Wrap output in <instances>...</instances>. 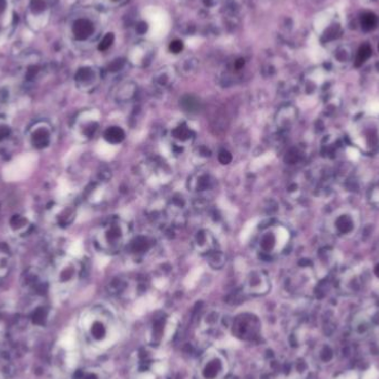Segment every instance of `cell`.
<instances>
[{
	"label": "cell",
	"mask_w": 379,
	"mask_h": 379,
	"mask_svg": "<svg viewBox=\"0 0 379 379\" xmlns=\"http://www.w3.org/2000/svg\"><path fill=\"white\" fill-rule=\"evenodd\" d=\"M183 49V43L180 40H174L170 44V50L173 53H179Z\"/></svg>",
	"instance_id": "obj_23"
},
{
	"label": "cell",
	"mask_w": 379,
	"mask_h": 379,
	"mask_svg": "<svg viewBox=\"0 0 379 379\" xmlns=\"http://www.w3.org/2000/svg\"><path fill=\"white\" fill-rule=\"evenodd\" d=\"M378 49H379V47H378Z\"/></svg>",
	"instance_id": "obj_26"
},
{
	"label": "cell",
	"mask_w": 379,
	"mask_h": 379,
	"mask_svg": "<svg viewBox=\"0 0 379 379\" xmlns=\"http://www.w3.org/2000/svg\"><path fill=\"white\" fill-rule=\"evenodd\" d=\"M353 144L366 155L379 151V119L375 117H362L355 120L351 130Z\"/></svg>",
	"instance_id": "obj_3"
},
{
	"label": "cell",
	"mask_w": 379,
	"mask_h": 379,
	"mask_svg": "<svg viewBox=\"0 0 379 379\" xmlns=\"http://www.w3.org/2000/svg\"><path fill=\"white\" fill-rule=\"evenodd\" d=\"M113 40H115L113 33H106L105 37L101 40V43H100V45H99V49L100 50H106L112 45V43H113Z\"/></svg>",
	"instance_id": "obj_22"
},
{
	"label": "cell",
	"mask_w": 379,
	"mask_h": 379,
	"mask_svg": "<svg viewBox=\"0 0 379 379\" xmlns=\"http://www.w3.org/2000/svg\"><path fill=\"white\" fill-rule=\"evenodd\" d=\"M359 218L353 210L342 209L336 211L329 218V229L337 236H348L355 233L358 228Z\"/></svg>",
	"instance_id": "obj_7"
},
{
	"label": "cell",
	"mask_w": 379,
	"mask_h": 379,
	"mask_svg": "<svg viewBox=\"0 0 379 379\" xmlns=\"http://www.w3.org/2000/svg\"><path fill=\"white\" fill-rule=\"evenodd\" d=\"M32 4H33V7L35 8V10H37V8H39V9H43V8L45 7L44 3H41V2H40V0H33V2H32ZM34 8H33V9H34Z\"/></svg>",
	"instance_id": "obj_24"
},
{
	"label": "cell",
	"mask_w": 379,
	"mask_h": 379,
	"mask_svg": "<svg viewBox=\"0 0 379 379\" xmlns=\"http://www.w3.org/2000/svg\"><path fill=\"white\" fill-rule=\"evenodd\" d=\"M377 25V17L375 14L366 13L362 17V27L364 30L369 31L372 30Z\"/></svg>",
	"instance_id": "obj_18"
},
{
	"label": "cell",
	"mask_w": 379,
	"mask_h": 379,
	"mask_svg": "<svg viewBox=\"0 0 379 379\" xmlns=\"http://www.w3.org/2000/svg\"><path fill=\"white\" fill-rule=\"evenodd\" d=\"M128 250L134 256H142L151 251L153 246V241L144 234L135 236L128 242Z\"/></svg>",
	"instance_id": "obj_11"
},
{
	"label": "cell",
	"mask_w": 379,
	"mask_h": 379,
	"mask_svg": "<svg viewBox=\"0 0 379 379\" xmlns=\"http://www.w3.org/2000/svg\"><path fill=\"white\" fill-rule=\"evenodd\" d=\"M134 92H135L134 88L126 86L121 89L119 93H118V99L121 100V101H128V100L133 98Z\"/></svg>",
	"instance_id": "obj_19"
},
{
	"label": "cell",
	"mask_w": 379,
	"mask_h": 379,
	"mask_svg": "<svg viewBox=\"0 0 379 379\" xmlns=\"http://www.w3.org/2000/svg\"><path fill=\"white\" fill-rule=\"evenodd\" d=\"M374 273H375V275L379 278V263L375 266V269H374Z\"/></svg>",
	"instance_id": "obj_25"
},
{
	"label": "cell",
	"mask_w": 379,
	"mask_h": 379,
	"mask_svg": "<svg viewBox=\"0 0 379 379\" xmlns=\"http://www.w3.org/2000/svg\"><path fill=\"white\" fill-rule=\"evenodd\" d=\"M195 137H197L195 130L185 121L175 123L168 132L169 144L172 152L176 155H181L190 145H192Z\"/></svg>",
	"instance_id": "obj_6"
},
{
	"label": "cell",
	"mask_w": 379,
	"mask_h": 379,
	"mask_svg": "<svg viewBox=\"0 0 379 379\" xmlns=\"http://www.w3.org/2000/svg\"><path fill=\"white\" fill-rule=\"evenodd\" d=\"M291 235L283 225H270L260 231L256 241L258 253L265 256H274L287 246Z\"/></svg>",
	"instance_id": "obj_4"
},
{
	"label": "cell",
	"mask_w": 379,
	"mask_h": 379,
	"mask_svg": "<svg viewBox=\"0 0 379 379\" xmlns=\"http://www.w3.org/2000/svg\"><path fill=\"white\" fill-rule=\"evenodd\" d=\"M297 119V112L293 106H284L277 112L276 124L280 129H288L293 126V123Z\"/></svg>",
	"instance_id": "obj_12"
},
{
	"label": "cell",
	"mask_w": 379,
	"mask_h": 379,
	"mask_svg": "<svg viewBox=\"0 0 379 379\" xmlns=\"http://www.w3.org/2000/svg\"><path fill=\"white\" fill-rule=\"evenodd\" d=\"M103 138L109 144L119 145L126 140V131L121 127L112 126L105 130Z\"/></svg>",
	"instance_id": "obj_13"
},
{
	"label": "cell",
	"mask_w": 379,
	"mask_h": 379,
	"mask_svg": "<svg viewBox=\"0 0 379 379\" xmlns=\"http://www.w3.org/2000/svg\"><path fill=\"white\" fill-rule=\"evenodd\" d=\"M96 241L104 253L120 252L130 241V225L121 217H111L98 230Z\"/></svg>",
	"instance_id": "obj_2"
},
{
	"label": "cell",
	"mask_w": 379,
	"mask_h": 379,
	"mask_svg": "<svg viewBox=\"0 0 379 379\" xmlns=\"http://www.w3.org/2000/svg\"><path fill=\"white\" fill-rule=\"evenodd\" d=\"M92 32H93V26L89 20L79 19L74 22L73 33L77 39L85 40L88 37H90Z\"/></svg>",
	"instance_id": "obj_14"
},
{
	"label": "cell",
	"mask_w": 379,
	"mask_h": 379,
	"mask_svg": "<svg viewBox=\"0 0 379 379\" xmlns=\"http://www.w3.org/2000/svg\"><path fill=\"white\" fill-rule=\"evenodd\" d=\"M369 201L372 205L379 206V182L372 185L369 191Z\"/></svg>",
	"instance_id": "obj_21"
},
{
	"label": "cell",
	"mask_w": 379,
	"mask_h": 379,
	"mask_svg": "<svg viewBox=\"0 0 379 379\" xmlns=\"http://www.w3.org/2000/svg\"><path fill=\"white\" fill-rule=\"evenodd\" d=\"M206 257L207 263H209V265L213 270H221L224 268L225 263H226V257H225L224 254L218 250L213 251Z\"/></svg>",
	"instance_id": "obj_15"
},
{
	"label": "cell",
	"mask_w": 379,
	"mask_h": 379,
	"mask_svg": "<svg viewBox=\"0 0 379 379\" xmlns=\"http://www.w3.org/2000/svg\"><path fill=\"white\" fill-rule=\"evenodd\" d=\"M192 245L201 255L207 256L213 251L217 250V243L214 234L206 229H201L194 234Z\"/></svg>",
	"instance_id": "obj_9"
},
{
	"label": "cell",
	"mask_w": 379,
	"mask_h": 379,
	"mask_svg": "<svg viewBox=\"0 0 379 379\" xmlns=\"http://www.w3.org/2000/svg\"><path fill=\"white\" fill-rule=\"evenodd\" d=\"M217 160H218V162H220L221 164L228 165V164H230L231 162L233 161V156H232V153H231L230 151L223 149V150H221L220 152H218Z\"/></svg>",
	"instance_id": "obj_20"
},
{
	"label": "cell",
	"mask_w": 379,
	"mask_h": 379,
	"mask_svg": "<svg viewBox=\"0 0 379 379\" xmlns=\"http://www.w3.org/2000/svg\"><path fill=\"white\" fill-rule=\"evenodd\" d=\"M81 326L91 346L106 348L117 340L118 326L116 317L104 307H94L87 312L82 317Z\"/></svg>",
	"instance_id": "obj_1"
},
{
	"label": "cell",
	"mask_w": 379,
	"mask_h": 379,
	"mask_svg": "<svg viewBox=\"0 0 379 379\" xmlns=\"http://www.w3.org/2000/svg\"><path fill=\"white\" fill-rule=\"evenodd\" d=\"M371 56V48L369 45H364L359 48L358 53L356 56V60H355V66L360 67L368 60L369 57Z\"/></svg>",
	"instance_id": "obj_17"
},
{
	"label": "cell",
	"mask_w": 379,
	"mask_h": 379,
	"mask_svg": "<svg viewBox=\"0 0 379 379\" xmlns=\"http://www.w3.org/2000/svg\"><path fill=\"white\" fill-rule=\"evenodd\" d=\"M244 289L253 296L266 295L271 289V281L264 271L253 270L247 274L244 283Z\"/></svg>",
	"instance_id": "obj_8"
},
{
	"label": "cell",
	"mask_w": 379,
	"mask_h": 379,
	"mask_svg": "<svg viewBox=\"0 0 379 379\" xmlns=\"http://www.w3.org/2000/svg\"><path fill=\"white\" fill-rule=\"evenodd\" d=\"M180 104L182 109L187 112V113H197L201 109L199 99L193 96H184L182 98Z\"/></svg>",
	"instance_id": "obj_16"
},
{
	"label": "cell",
	"mask_w": 379,
	"mask_h": 379,
	"mask_svg": "<svg viewBox=\"0 0 379 379\" xmlns=\"http://www.w3.org/2000/svg\"><path fill=\"white\" fill-rule=\"evenodd\" d=\"M228 371L229 364L226 358L216 351L206 353L198 369L200 379H224Z\"/></svg>",
	"instance_id": "obj_5"
},
{
	"label": "cell",
	"mask_w": 379,
	"mask_h": 379,
	"mask_svg": "<svg viewBox=\"0 0 379 379\" xmlns=\"http://www.w3.org/2000/svg\"><path fill=\"white\" fill-rule=\"evenodd\" d=\"M214 187V180L206 171H200L188 179V188L199 197L210 193Z\"/></svg>",
	"instance_id": "obj_10"
}]
</instances>
